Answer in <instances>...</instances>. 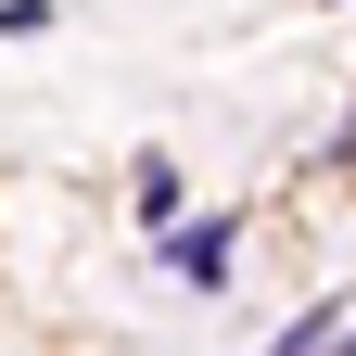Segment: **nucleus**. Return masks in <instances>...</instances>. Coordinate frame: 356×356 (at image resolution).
Returning <instances> with one entry per match:
<instances>
[{
	"label": "nucleus",
	"mask_w": 356,
	"mask_h": 356,
	"mask_svg": "<svg viewBox=\"0 0 356 356\" xmlns=\"http://www.w3.org/2000/svg\"><path fill=\"white\" fill-rule=\"evenodd\" d=\"M331 165H343V178H356V115H343V140H331Z\"/></svg>",
	"instance_id": "20e7f679"
},
{
	"label": "nucleus",
	"mask_w": 356,
	"mask_h": 356,
	"mask_svg": "<svg viewBox=\"0 0 356 356\" xmlns=\"http://www.w3.org/2000/svg\"><path fill=\"white\" fill-rule=\"evenodd\" d=\"M331 356H356V318H343V343H331Z\"/></svg>",
	"instance_id": "39448f33"
},
{
	"label": "nucleus",
	"mask_w": 356,
	"mask_h": 356,
	"mask_svg": "<svg viewBox=\"0 0 356 356\" xmlns=\"http://www.w3.org/2000/svg\"><path fill=\"white\" fill-rule=\"evenodd\" d=\"M165 267H178L191 293H216V280H229V216H191V229H165Z\"/></svg>",
	"instance_id": "f257e3e1"
},
{
	"label": "nucleus",
	"mask_w": 356,
	"mask_h": 356,
	"mask_svg": "<svg viewBox=\"0 0 356 356\" xmlns=\"http://www.w3.org/2000/svg\"><path fill=\"white\" fill-rule=\"evenodd\" d=\"M140 216H165V229H178V165H165V153H140Z\"/></svg>",
	"instance_id": "7ed1b4c3"
},
{
	"label": "nucleus",
	"mask_w": 356,
	"mask_h": 356,
	"mask_svg": "<svg viewBox=\"0 0 356 356\" xmlns=\"http://www.w3.org/2000/svg\"><path fill=\"white\" fill-rule=\"evenodd\" d=\"M343 318H356V305H305V318L267 343V356H331V343H343Z\"/></svg>",
	"instance_id": "f03ea898"
}]
</instances>
